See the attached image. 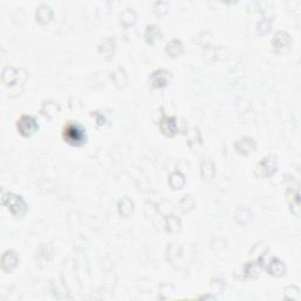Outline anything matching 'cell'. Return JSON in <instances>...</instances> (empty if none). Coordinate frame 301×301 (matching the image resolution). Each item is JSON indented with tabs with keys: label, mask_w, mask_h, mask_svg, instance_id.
Instances as JSON below:
<instances>
[{
	"label": "cell",
	"mask_w": 301,
	"mask_h": 301,
	"mask_svg": "<svg viewBox=\"0 0 301 301\" xmlns=\"http://www.w3.org/2000/svg\"><path fill=\"white\" fill-rule=\"evenodd\" d=\"M37 121L32 116L24 115L18 120V130L23 136H31L37 130Z\"/></svg>",
	"instance_id": "2"
},
{
	"label": "cell",
	"mask_w": 301,
	"mask_h": 301,
	"mask_svg": "<svg viewBox=\"0 0 301 301\" xmlns=\"http://www.w3.org/2000/svg\"><path fill=\"white\" fill-rule=\"evenodd\" d=\"M65 139L70 144H79L84 140V131L78 125H69L65 128Z\"/></svg>",
	"instance_id": "3"
},
{
	"label": "cell",
	"mask_w": 301,
	"mask_h": 301,
	"mask_svg": "<svg viewBox=\"0 0 301 301\" xmlns=\"http://www.w3.org/2000/svg\"><path fill=\"white\" fill-rule=\"evenodd\" d=\"M2 200L13 214H21L23 211H25V202L23 201L20 196L7 193V194H4V196H2Z\"/></svg>",
	"instance_id": "1"
}]
</instances>
